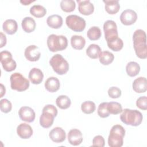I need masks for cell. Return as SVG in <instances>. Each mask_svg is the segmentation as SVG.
<instances>
[{"label":"cell","instance_id":"cell-1","mask_svg":"<svg viewBox=\"0 0 147 147\" xmlns=\"http://www.w3.org/2000/svg\"><path fill=\"white\" fill-rule=\"evenodd\" d=\"M133 45L136 54L140 59H145L147 57L146 36L144 30H136L133 36Z\"/></svg>","mask_w":147,"mask_h":147},{"label":"cell","instance_id":"cell-2","mask_svg":"<svg viewBox=\"0 0 147 147\" xmlns=\"http://www.w3.org/2000/svg\"><path fill=\"white\" fill-rule=\"evenodd\" d=\"M120 119L127 125L137 126L141 123L143 117L141 113L137 110L125 109L122 111Z\"/></svg>","mask_w":147,"mask_h":147},{"label":"cell","instance_id":"cell-3","mask_svg":"<svg viewBox=\"0 0 147 147\" xmlns=\"http://www.w3.org/2000/svg\"><path fill=\"white\" fill-rule=\"evenodd\" d=\"M125 130L120 125H114L110 131L108 144L110 147H121L123 145Z\"/></svg>","mask_w":147,"mask_h":147},{"label":"cell","instance_id":"cell-4","mask_svg":"<svg viewBox=\"0 0 147 147\" xmlns=\"http://www.w3.org/2000/svg\"><path fill=\"white\" fill-rule=\"evenodd\" d=\"M47 42L49 51L53 52L63 51L68 46V40L63 35L52 34L48 37Z\"/></svg>","mask_w":147,"mask_h":147},{"label":"cell","instance_id":"cell-5","mask_svg":"<svg viewBox=\"0 0 147 147\" xmlns=\"http://www.w3.org/2000/svg\"><path fill=\"white\" fill-rule=\"evenodd\" d=\"M49 64L53 71L60 75L66 74L69 69L68 61L60 54H56L53 56L49 60Z\"/></svg>","mask_w":147,"mask_h":147},{"label":"cell","instance_id":"cell-6","mask_svg":"<svg viewBox=\"0 0 147 147\" xmlns=\"http://www.w3.org/2000/svg\"><path fill=\"white\" fill-rule=\"evenodd\" d=\"M10 80L11 88L14 90L24 91L29 87V81L18 72L11 74L10 77Z\"/></svg>","mask_w":147,"mask_h":147},{"label":"cell","instance_id":"cell-7","mask_svg":"<svg viewBox=\"0 0 147 147\" xmlns=\"http://www.w3.org/2000/svg\"><path fill=\"white\" fill-rule=\"evenodd\" d=\"M65 22L67 26L74 32H80L86 27V21L77 15H69L66 17Z\"/></svg>","mask_w":147,"mask_h":147},{"label":"cell","instance_id":"cell-8","mask_svg":"<svg viewBox=\"0 0 147 147\" xmlns=\"http://www.w3.org/2000/svg\"><path fill=\"white\" fill-rule=\"evenodd\" d=\"M0 55L1 63L3 68L7 72L14 71L17 67V64L13 59L11 53L7 51H3L1 52Z\"/></svg>","mask_w":147,"mask_h":147},{"label":"cell","instance_id":"cell-9","mask_svg":"<svg viewBox=\"0 0 147 147\" xmlns=\"http://www.w3.org/2000/svg\"><path fill=\"white\" fill-rule=\"evenodd\" d=\"M103 30L106 40L118 37L117 26L113 20L106 21L103 25Z\"/></svg>","mask_w":147,"mask_h":147},{"label":"cell","instance_id":"cell-10","mask_svg":"<svg viewBox=\"0 0 147 147\" xmlns=\"http://www.w3.org/2000/svg\"><path fill=\"white\" fill-rule=\"evenodd\" d=\"M137 19V13L133 10L126 9L123 11L120 16V20L125 25L133 24Z\"/></svg>","mask_w":147,"mask_h":147},{"label":"cell","instance_id":"cell-11","mask_svg":"<svg viewBox=\"0 0 147 147\" xmlns=\"http://www.w3.org/2000/svg\"><path fill=\"white\" fill-rule=\"evenodd\" d=\"M18 115L22 121L27 122H33L36 117L34 111L28 106L21 107L18 111Z\"/></svg>","mask_w":147,"mask_h":147},{"label":"cell","instance_id":"cell-12","mask_svg":"<svg viewBox=\"0 0 147 147\" xmlns=\"http://www.w3.org/2000/svg\"><path fill=\"white\" fill-rule=\"evenodd\" d=\"M24 55L28 60L36 61L40 59L41 53L38 47L35 45H30L26 48Z\"/></svg>","mask_w":147,"mask_h":147},{"label":"cell","instance_id":"cell-13","mask_svg":"<svg viewBox=\"0 0 147 147\" xmlns=\"http://www.w3.org/2000/svg\"><path fill=\"white\" fill-rule=\"evenodd\" d=\"M49 136L52 141L56 143H61L65 140L66 134L61 127H56L51 130Z\"/></svg>","mask_w":147,"mask_h":147},{"label":"cell","instance_id":"cell-14","mask_svg":"<svg viewBox=\"0 0 147 147\" xmlns=\"http://www.w3.org/2000/svg\"><path fill=\"white\" fill-rule=\"evenodd\" d=\"M83 140L82 132L77 129H71L68 133V142L72 145L77 146L80 145L82 142Z\"/></svg>","mask_w":147,"mask_h":147},{"label":"cell","instance_id":"cell-15","mask_svg":"<svg viewBox=\"0 0 147 147\" xmlns=\"http://www.w3.org/2000/svg\"><path fill=\"white\" fill-rule=\"evenodd\" d=\"M77 2L78 3V10L79 11L84 15V16H89L91 14L94 10V5L89 1H80L77 0Z\"/></svg>","mask_w":147,"mask_h":147},{"label":"cell","instance_id":"cell-16","mask_svg":"<svg viewBox=\"0 0 147 147\" xmlns=\"http://www.w3.org/2000/svg\"><path fill=\"white\" fill-rule=\"evenodd\" d=\"M17 133L20 138L28 139L32 136L33 129L29 125L26 123H22L17 126Z\"/></svg>","mask_w":147,"mask_h":147},{"label":"cell","instance_id":"cell-17","mask_svg":"<svg viewBox=\"0 0 147 147\" xmlns=\"http://www.w3.org/2000/svg\"><path fill=\"white\" fill-rule=\"evenodd\" d=\"M55 116L51 113L46 111H42V114L40 117V124L44 128L51 127L54 121Z\"/></svg>","mask_w":147,"mask_h":147},{"label":"cell","instance_id":"cell-18","mask_svg":"<svg viewBox=\"0 0 147 147\" xmlns=\"http://www.w3.org/2000/svg\"><path fill=\"white\" fill-rule=\"evenodd\" d=\"M28 78L33 84H39L43 80L44 74L40 69L33 68L30 71Z\"/></svg>","mask_w":147,"mask_h":147},{"label":"cell","instance_id":"cell-19","mask_svg":"<svg viewBox=\"0 0 147 147\" xmlns=\"http://www.w3.org/2000/svg\"><path fill=\"white\" fill-rule=\"evenodd\" d=\"M133 90L137 93L145 92L146 91V79L140 76L136 79L132 84Z\"/></svg>","mask_w":147,"mask_h":147},{"label":"cell","instance_id":"cell-20","mask_svg":"<svg viewBox=\"0 0 147 147\" xmlns=\"http://www.w3.org/2000/svg\"><path fill=\"white\" fill-rule=\"evenodd\" d=\"M59 80L56 77H49L45 82V89L51 92H56L60 88Z\"/></svg>","mask_w":147,"mask_h":147},{"label":"cell","instance_id":"cell-21","mask_svg":"<svg viewBox=\"0 0 147 147\" xmlns=\"http://www.w3.org/2000/svg\"><path fill=\"white\" fill-rule=\"evenodd\" d=\"M103 2L105 3L106 11L110 14H116L120 9V5L117 0H104Z\"/></svg>","mask_w":147,"mask_h":147},{"label":"cell","instance_id":"cell-22","mask_svg":"<svg viewBox=\"0 0 147 147\" xmlns=\"http://www.w3.org/2000/svg\"><path fill=\"white\" fill-rule=\"evenodd\" d=\"M2 28L6 33L8 34H13L16 33L17 30V22L13 19L6 20L3 24Z\"/></svg>","mask_w":147,"mask_h":147},{"label":"cell","instance_id":"cell-23","mask_svg":"<svg viewBox=\"0 0 147 147\" xmlns=\"http://www.w3.org/2000/svg\"><path fill=\"white\" fill-rule=\"evenodd\" d=\"M47 25L53 29H59L63 25L62 17L57 14L49 16L47 20Z\"/></svg>","mask_w":147,"mask_h":147},{"label":"cell","instance_id":"cell-24","mask_svg":"<svg viewBox=\"0 0 147 147\" xmlns=\"http://www.w3.org/2000/svg\"><path fill=\"white\" fill-rule=\"evenodd\" d=\"M22 29L26 33H31L35 30L36 22L33 18L30 17H25L21 22Z\"/></svg>","mask_w":147,"mask_h":147},{"label":"cell","instance_id":"cell-25","mask_svg":"<svg viewBox=\"0 0 147 147\" xmlns=\"http://www.w3.org/2000/svg\"><path fill=\"white\" fill-rule=\"evenodd\" d=\"M108 47L113 51L118 52L121 50L123 46V41L118 37L106 41Z\"/></svg>","mask_w":147,"mask_h":147},{"label":"cell","instance_id":"cell-26","mask_svg":"<svg viewBox=\"0 0 147 147\" xmlns=\"http://www.w3.org/2000/svg\"><path fill=\"white\" fill-rule=\"evenodd\" d=\"M86 44L85 38L82 36L74 35L71 38V44L73 48L78 50L82 49Z\"/></svg>","mask_w":147,"mask_h":147},{"label":"cell","instance_id":"cell-27","mask_svg":"<svg viewBox=\"0 0 147 147\" xmlns=\"http://www.w3.org/2000/svg\"><path fill=\"white\" fill-rule=\"evenodd\" d=\"M101 52L102 51L100 47L98 45L95 44H90L86 49L87 55L89 57L93 59H95L99 57Z\"/></svg>","mask_w":147,"mask_h":147},{"label":"cell","instance_id":"cell-28","mask_svg":"<svg viewBox=\"0 0 147 147\" xmlns=\"http://www.w3.org/2000/svg\"><path fill=\"white\" fill-rule=\"evenodd\" d=\"M126 71L129 76L134 77L138 74L140 71V66L135 61H130L126 65Z\"/></svg>","mask_w":147,"mask_h":147},{"label":"cell","instance_id":"cell-29","mask_svg":"<svg viewBox=\"0 0 147 147\" xmlns=\"http://www.w3.org/2000/svg\"><path fill=\"white\" fill-rule=\"evenodd\" d=\"M99 61L102 64L107 65L113 61L114 59V56L111 52L105 51L101 52L99 56Z\"/></svg>","mask_w":147,"mask_h":147},{"label":"cell","instance_id":"cell-30","mask_svg":"<svg viewBox=\"0 0 147 147\" xmlns=\"http://www.w3.org/2000/svg\"><path fill=\"white\" fill-rule=\"evenodd\" d=\"M57 106L61 109H67L71 106V101L69 97L62 95L59 96L56 100Z\"/></svg>","mask_w":147,"mask_h":147},{"label":"cell","instance_id":"cell-31","mask_svg":"<svg viewBox=\"0 0 147 147\" xmlns=\"http://www.w3.org/2000/svg\"><path fill=\"white\" fill-rule=\"evenodd\" d=\"M30 13L35 17L41 18L46 14L47 10L44 6L41 5H35L30 7Z\"/></svg>","mask_w":147,"mask_h":147},{"label":"cell","instance_id":"cell-32","mask_svg":"<svg viewBox=\"0 0 147 147\" xmlns=\"http://www.w3.org/2000/svg\"><path fill=\"white\" fill-rule=\"evenodd\" d=\"M102 33L100 28L98 26L91 27L87 32V36L90 40L95 41L100 38Z\"/></svg>","mask_w":147,"mask_h":147},{"label":"cell","instance_id":"cell-33","mask_svg":"<svg viewBox=\"0 0 147 147\" xmlns=\"http://www.w3.org/2000/svg\"><path fill=\"white\" fill-rule=\"evenodd\" d=\"M60 7L65 12H72L75 9L76 3L73 0H62L60 2Z\"/></svg>","mask_w":147,"mask_h":147},{"label":"cell","instance_id":"cell-34","mask_svg":"<svg viewBox=\"0 0 147 147\" xmlns=\"http://www.w3.org/2000/svg\"><path fill=\"white\" fill-rule=\"evenodd\" d=\"M107 109L110 114H118L122 111L121 105L117 102H110L107 103Z\"/></svg>","mask_w":147,"mask_h":147},{"label":"cell","instance_id":"cell-35","mask_svg":"<svg viewBox=\"0 0 147 147\" xmlns=\"http://www.w3.org/2000/svg\"><path fill=\"white\" fill-rule=\"evenodd\" d=\"M95 104L92 101H86L82 103L81 109L82 111L87 114H91L95 110Z\"/></svg>","mask_w":147,"mask_h":147},{"label":"cell","instance_id":"cell-36","mask_svg":"<svg viewBox=\"0 0 147 147\" xmlns=\"http://www.w3.org/2000/svg\"><path fill=\"white\" fill-rule=\"evenodd\" d=\"M107 103H101L98 108V114L101 118H106L110 115V113L107 109Z\"/></svg>","mask_w":147,"mask_h":147},{"label":"cell","instance_id":"cell-37","mask_svg":"<svg viewBox=\"0 0 147 147\" xmlns=\"http://www.w3.org/2000/svg\"><path fill=\"white\" fill-rule=\"evenodd\" d=\"M0 108L2 112L7 113L11 110V103L7 99H2L0 101Z\"/></svg>","mask_w":147,"mask_h":147},{"label":"cell","instance_id":"cell-38","mask_svg":"<svg viewBox=\"0 0 147 147\" xmlns=\"http://www.w3.org/2000/svg\"><path fill=\"white\" fill-rule=\"evenodd\" d=\"M108 95L111 98H118L121 95V90L117 87H111L108 90Z\"/></svg>","mask_w":147,"mask_h":147},{"label":"cell","instance_id":"cell-39","mask_svg":"<svg viewBox=\"0 0 147 147\" xmlns=\"http://www.w3.org/2000/svg\"><path fill=\"white\" fill-rule=\"evenodd\" d=\"M136 106L139 109L146 110L147 109V98L146 96H143L138 98L136 101Z\"/></svg>","mask_w":147,"mask_h":147},{"label":"cell","instance_id":"cell-40","mask_svg":"<svg viewBox=\"0 0 147 147\" xmlns=\"http://www.w3.org/2000/svg\"><path fill=\"white\" fill-rule=\"evenodd\" d=\"M105 145V141L104 138L100 135L96 136L92 140L93 146H100L103 147Z\"/></svg>","mask_w":147,"mask_h":147},{"label":"cell","instance_id":"cell-41","mask_svg":"<svg viewBox=\"0 0 147 147\" xmlns=\"http://www.w3.org/2000/svg\"><path fill=\"white\" fill-rule=\"evenodd\" d=\"M42 111H46L51 113L54 114L55 117H56L57 114V110L56 107L53 105H47L45 106L42 109Z\"/></svg>","mask_w":147,"mask_h":147},{"label":"cell","instance_id":"cell-42","mask_svg":"<svg viewBox=\"0 0 147 147\" xmlns=\"http://www.w3.org/2000/svg\"><path fill=\"white\" fill-rule=\"evenodd\" d=\"M0 35H1V36H0L1 37L0 48H2L6 44V37L2 32H0Z\"/></svg>","mask_w":147,"mask_h":147},{"label":"cell","instance_id":"cell-43","mask_svg":"<svg viewBox=\"0 0 147 147\" xmlns=\"http://www.w3.org/2000/svg\"><path fill=\"white\" fill-rule=\"evenodd\" d=\"M5 92H6L5 87H4V86L2 84H1V96H0V98L3 97V95L5 94Z\"/></svg>","mask_w":147,"mask_h":147},{"label":"cell","instance_id":"cell-44","mask_svg":"<svg viewBox=\"0 0 147 147\" xmlns=\"http://www.w3.org/2000/svg\"><path fill=\"white\" fill-rule=\"evenodd\" d=\"M33 2H34V1H29V0H23V1H20V2L23 4L24 5H28L30 3H32Z\"/></svg>","mask_w":147,"mask_h":147}]
</instances>
